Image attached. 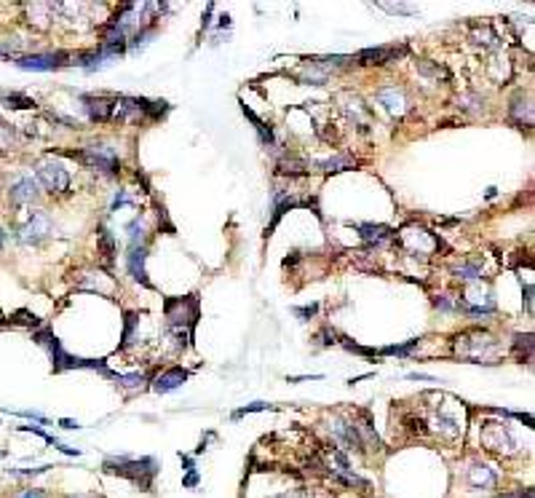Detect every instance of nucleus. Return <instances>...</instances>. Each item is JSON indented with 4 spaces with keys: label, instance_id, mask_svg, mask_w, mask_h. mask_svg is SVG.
I'll list each match as a JSON object with an SVG mask.
<instances>
[{
    "label": "nucleus",
    "instance_id": "f3484780",
    "mask_svg": "<svg viewBox=\"0 0 535 498\" xmlns=\"http://www.w3.org/2000/svg\"><path fill=\"white\" fill-rule=\"evenodd\" d=\"M468 482H471L474 487H492L495 485V472L487 469V466H471Z\"/></svg>",
    "mask_w": 535,
    "mask_h": 498
},
{
    "label": "nucleus",
    "instance_id": "f03ea898",
    "mask_svg": "<svg viewBox=\"0 0 535 498\" xmlns=\"http://www.w3.org/2000/svg\"><path fill=\"white\" fill-rule=\"evenodd\" d=\"M399 242L404 249H410L413 255H420V257L434 255L436 249L442 247L439 236L431 231H425V228H420V225H407V228H401Z\"/></svg>",
    "mask_w": 535,
    "mask_h": 498
},
{
    "label": "nucleus",
    "instance_id": "c756f323",
    "mask_svg": "<svg viewBox=\"0 0 535 498\" xmlns=\"http://www.w3.org/2000/svg\"><path fill=\"white\" fill-rule=\"evenodd\" d=\"M196 482H198V477H196V474H190L188 479H185V485H188V487H193Z\"/></svg>",
    "mask_w": 535,
    "mask_h": 498
},
{
    "label": "nucleus",
    "instance_id": "9d476101",
    "mask_svg": "<svg viewBox=\"0 0 535 498\" xmlns=\"http://www.w3.org/2000/svg\"><path fill=\"white\" fill-rule=\"evenodd\" d=\"M59 59H65V54H33V56H22L16 65L22 70H54L59 65Z\"/></svg>",
    "mask_w": 535,
    "mask_h": 498
},
{
    "label": "nucleus",
    "instance_id": "ddd939ff",
    "mask_svg": "<svg viewBox=\"0 0 535 498\" xmlns=\"http://www.w3.org/2000/svg\"><path fill=\"white\" fill-rule=\"evenodd\" d=\"M378 100L386 105V110L388 113H404V105H407V100H404V91L396 89V86H388V89H380L378 91Z\"/></svg>",
    "mask_w": 535,
    "mask_h": 498
},
{
    "label": "nucleus",
    "instance_id": "9b49d317",
    "mask_svg": "<svg viewBox=\"0 0 535 498\" xmlns=\"http://www.w3.org/2000/svg\"><path fill=\"white\" fill-rule=\"evenodd\" d=\"M401 51H404V48H396V46H388V48H364V51L359 54V59H361L364 65H386L393 56H399Z\"/></svg>",
    "mask_w": 535,
    "mask_h": 498
},
{
    "label": "nucleus",
    "instance_id": "6e6552de",
    "mask_svg": "<svg viewBox=\"0 0 535 498\" xmlns=\"http://www.w3.org/2000/svg\"><path fill=\"white\" fill-rule=\"evenodd\" d=\"M48 233H51V220L46 217L43 212H35L33 217L22 225L19 239H22L24 244H35V242H41V239H46Z\"/></svg>",
    "mask_w": 535,
    "mask_h": 498
},
{
    "label": "nucleus",
    "instance_id": "f257e3e1",
    "mask_svg": "<svg viewBox=\"0 0 535 498\" xmlns=\"http://www.w3.org/2000/svg\"><path fill=\"white\" fill-rule=\"evenodd\" d=\"M457 356H463L468 362L477 365H492L495 359V341L484 332H468L463 338H457Z\"/></svg>",
    "mask_w": 535,
    "mask_h": 498
},
{
    "label": "nucleus",
    "instance_id": "393cba45",
    "mask_svg": "<svg viewBox=\"0 0 535 498\" xmlns=\"http://www.w3.org/2000/svg\"><path fill=\"white\" fill-rule=\"evenodd\" d=\"M420 70H423V73H428V76H434V78H450V76H447L445 67L428 65V62H423V65H420Z\"/></svg>",
    "mask_w": 535,
    "mask_h": 498
},
{
    "label": "nucleus",
    "instance_id": "4be33fe9",
    "mask_svg": "<svg viewBox=\"0 0 535 498\" xmlns=\"http://www.w3.org/2000/svg\"><path fill=\"white\" fill-rule=\"evenodd\" d=\"M6 105H9V108H16V110H30V108H35V102L30 100V97H24V94H6Z\"/></svg>",
    "mask_w": 535,
    "mask_h": 498
},
{
    "label": "nucleus",
    "instance_id": "5701e85b",
    "mask_svg": "<svg viewBox=\"0 0 535 498\" xmlns=\"http://www.w3.org/2000/svg\"><path fill=\"white\" fill-rule=\"evenodd\" d=\"M11 142H14L11 126H9L6 121H0V153H3V150H9V147H11Z\"/></svg>",
    "mask_w": 535,
    "mask_h": 498
},
{
    "label": "nucleus",
    "instance_id": "39448f33",
    "mask_svg": "<svg viewBox=\"0 0 535 498\" xmlns=\"http://www.w3.org/2000/svg\"><path fill=\"white\" fill-rule=\"evenodd\" d=\"M38 182H41L48 193H67V188H70V175H67V169L62 164L46 161V164L38 166Z\"/></svg>",
    "mask_w": 535,
    "mask_h": 498
},
{
    "label": "nucleus",
    "instance_id": "1a4fd4ad",
    "mask_svg": "<svg viewBox=\"0 0 535 498\" xmlns=\"http://www.w3.org/2000/svg\"><path fill=\"white\" fill-rule=\"evenodd\" d=\"M86 110H89L91 121H110L115 115V100H105V97H89L86 100Z\"/></svg>",
    "mask_w": 535,
    "mask_h": 498
},
{
    "label": "nucleus",
    "instance_id": "c85d7f7f",
    "mask_svg": "<svg viewBox=\"0 0 535 498\" xmlns=\"http://www.w3.org/2000/svg\"><path fill=\"white\" fill-rule=\"evenodd\" d=\"M316 311H319V306H311V308H297V313H300V316H313Z\"/></svg>",
    "mask_w": 535,
    "mask_h": 498
},
{
    "label": "nucleus",
    "instance_id": "412c9836",
    "mask_svg": "<svg viewBox=\"0 0 535 498\" xmlns=\"http://www.w3.org/2000/svg\"><path fill=\"white\" fill-rule=\"evenodd\" d=\"M100 249H102V255H105V260L110 263L112 255H115V242H112V236L107 228H102L100 231Z\"/></svg>",
    "mask_w": 535,
    "mask_h": 498
},
{
    "label": "nucleus",
    "instance_id": "423d86ee",
    "mask_svg": "<svg viewBox=\"0 0 535 498\" xmlns=\"http://www.w3.org/2000/svg\"><path fill=\"white\" fill-rule=\"evenodd\" d=\"M482 442L487 445V450H495V453H503V450L509 453L517 447L512 432H509V423H487L482 432Z\"/></svg>",
    "mask_w": 535,
    "mask_h": 498
},
{
    "label": "nucleus",
    "instance_id": "a211bd4d",
    "mask_svg": "<svg viewBox=\"0 0 535 498\" xmlns=\"http://www.w3.org/2000/svg\"><path fill=\"white\" fill-rule=\"evenodd\" d=\"M512 115L519 123H527V126H533V108H530V100L522 102V97H517V100H514V105H512Z\"/></svg>",
    "mask_w": 535,
    "mask_h": 498
},
{
    "label": "nucleus",
    "instance_id": "0eeeda50",
    "mask_svg": "<svg viewBox=\"0 0 535 498\" xmlns=\"http://www.w3.org/2000/svg\"><path fill=\"white\" fill-rule=\"evenodd\" d=\"M73 158H80L83 164L94 166V169H102L107 175H115L118 172V158L110 153V150H102V147H89L83 153H70Z\"/></svg>",
    "mask_w": 535,
    "mask_h": 498
},
{
    "label": "nucleus",
    "instance_id": "6ab92c4d",
    "mask_svg": "<svg viewBox=\"0 0 535 498\" xmlns=\"http://www.w3.org/2000/svg\"><path fill=\"white\" fill-rule=\"evenodd\" d=\"M348 166H354V161H351L348 155H334V158L322 161L319 169H322V172H343V169H348Z\"/></svg>",
    "mask_w": 535,
    "mask_h": 498
},
{
    "label": "nucleus",
    "instance_id": "2eb2a0df",
    "mask_svg": "<svg viewBox=\"0 0 535 498\" xmlns=\"http://www.w3.org/2000/svg\"><path fill=\"white\" fill-rule=\"evenodd\" d=\"M129 271H132V276L137 279L139 284L150 287L147 274H145V249H142V247H139V249H132V255H129Z\"/></svg>",
    "mask_w": 535,
    "mask_h": 498
},
{
    "label": "nucleus",
    "instance_id": "2f4dec72",
    "mask_svg": "<svg viewBox=\"0 0 535 498\" xmlns=\"http://www.w3.org/2000/svg\"><path fill=\"white\" fill-rule=\"evenodd\" d=\"M75 498H80V496H75Z\"/></svg>",
    "mask_w": 535,
    "mask_h": 498
},
{
    "label": "nucleus",
    "instance_id": "7c9ffc66",
    "mask_svg": "<svg viewBox=\"0 0 535 498\" xmlns=\"http://www.w3.org/2000/svg\"><path fill=\"white\" fill-rule=\"evenodd\" d=\"M0 247H3V231H0Z\"/></svg>",
    "mask_w": 535,
    "mask_h": 498
},
{
    "label": "nucleus",
    "instance_id": "b1692460",
    "mask_svg": "<svg viewBox=\"0 0 535 498\" xmlns=\"http://www.w3.org/2000/svg\"><path fill=\"white\" fill-rule=\"evenodd\" d=\"M418 346V341H410V343H404V346H388V348H383V354H410V348H415Z\"/></svg>",
    "mask_w": 535,
    "mask_h": 498
},
{
    "label": "nucleus",
    "instance_id": "20e7f679",
    "mask_svg": "<svg viewBox=\"0 0 535 498\" xmlns=\"http://www.w3.org/2000/svg\"><path fill=\"white\" fill-rule=\"evenodd\" d=\"M166 319L171 330H179V327L185 324L190 332L196 327V319H198V300L196 298L166 300Z\"/></svg>",
    "mask_w": 535,
    "mask_h": 498
},
{
    "label": "nucleus",
    "instance_id": "7ed1b4c3",
    "mask_svg": "<svg viewBox=\"0 0 535 498\" xmlns=\"http://www.w3.org/2000/svg\"><path fill=\"white\" fill-rule=\"evenodd\" d=\"M107 469L115 474L129 477L132 482L142 487H150V479L156 474V461L153 458H142V461H129V458H118V461H107Z\"/></svg>",
    "mask_w": 535,
    "mask_h": 498
},
{
    "label": "nucleus",
    "instance_id": "cd10ccee",
    "mask_svg": "<svg viewBox=\"0 0 535 498\" xmlns=\"http://www.w3.org/2000/svg\"><path fill=\"white\" fill-rule=\"evenodd\" d=\"M498 498H533V493L527 490V493H506V496H498Z\"/></svg>",
    "mask_w": 535,
    "mask_h": 498
},
{
    "label": "nucleus",
    "instance_id": "4468645a",
    "mask_svg": "<svg viewBox=\"0 0 535 498\" xmlns=\"http://www.w3.org/2000/svg\"><path fill=\"white\" fill-rule=\"evenodd\" d=\"M38 193V182L33 177H22L16 185L11 188V201L14 204H30Z\"/></svg>",
    "mask_w": 535,
    "mask_h": 498
},
{
    "label": "nucleus",
    "instance_id": "f8f14e48",
    "mask_svg": "<svg viewBox=\"0 0 535 498\" xmlns=\"http://www.w3.org/2000/svg\"><path fill=\"white\" fill-rule=\"evenodd\" d=\"M185 378H188V373H185V370L171 367V370H166V373H161V375L156 378V391H161V394L174 391L177 386H182V383H185Z\"/></svg>",
    "mask_w": 535,
    "mask_h": 498
},
{
    "label": "nucleus",
    "instance_id": "bb28decb",
    "mask_svg": "<svg viewBox=\"0 0 535 498\" xmlns=\"http://www.w3.org/2000/svg\"><path fill=\"white\" fill-rule=\"evenodd\" d=\"M16 498H46L41 490H27V493H22V496H16Z\"/></svg>",
    "mask_w": 535,
    "mask_h": 498
},
{
    "label": "nucleus",
    "instance_id": "a878e982",
    "mask_svg": "<svg viewBox=\"0 0 535 498\" xmlns=\"http://www.w3.org/2000/svg\"><path fill=\"white\" fill-rule=\"evenodd\" d=\"M276 498H311L305 490H292V493H281V496H276Z\"/></svg>",
    "mask_w": 535,
    "mask_h": 498
},
{
    "label": "nucleus",
    "instance_id": "dca6fc26",
    "mask_svg": "<svg viewBox=\"0 0 535 498\" xmlns=\"http://www.w3.org/2000/svg\"><path fill=\"white\" fill-rule=\"evenodd\" d=\"M356 231L361 233V239L369 244H383L391 239V231L386 225H372V222H367V225H356Z\"/></svg>",
    "mask_w": 535,
    "mask_h": 498
},
{
    "label": "nucleus",
    "instance_id": "aec40b11",
    "mask_svg": "<svg viewBox=\"0 0 535 498\" xmlns=\"http://www.w3.org/2000/svg\"><path fill=\"white\" fill-rule=\"evenodd\" d=\"M455 276L463 279V281H477V279L482 276V271L477 263H463V266L455 268Z\"/></svg>",
    "mask_w": 535,
    "mask_h": 498
}]
</instances>
